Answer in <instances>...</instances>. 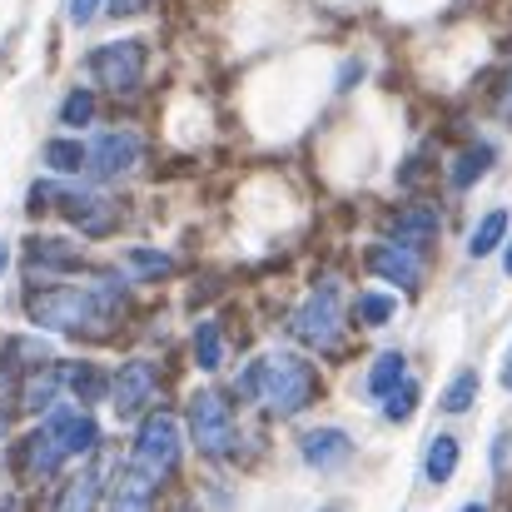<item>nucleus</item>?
Returning a JSON list of instances; mask_svg holds the SVG:
<instances>
[{"instance_id": "6ab92c4d", "label": "nucleus", "mask_w": 512, "mask_h": 512, "mask_svg": "<svg viewBox=\"0 0 512 512\" xmlns=\"http://www.w3.org/2000/svg\"><path fill=\"white\" fill-rule=\"evenodd\" d=\"M493 160H498V155H493V145H473V150H463V155H458V165H453V174H448V179H453V189H473L483 174L493 170Z\"/></svg>"}, {"instance_id": "a19ab883", "label": "nucleus", "mask_w": 512, "mask_h": 512, "mask_svg": "<svg viewBox=\"0 0 512 512\" xmlns=\"http://www.w3.org/2000/svg\"><path fill=\"white\" fill-rule=\"evenodd\" d=\"M324 512H343V508H324Z\"/></svg>"}, {"instance_id": "dca6fc26", "label": "nucleus", "mask_w": 512, "mask_h": 512, "mask_svg": "<svg viewBox=\"0 0 512 512\" xmlns=\"http://www.w3.org/2000/svg\"><path fill=\"white\" fill-rule=\"evenodd\" d=\"M403 373H408V358L398 353V348H388V353H378L373 358V368H368V398H388L398 383H403Z\"/></svg>"}, {"instance_id": "aec40b11", "label": "nucleus", "mask_w": 512, "mask_h": 512, "mask_svg": "<svg viewBox=\"0 0 512 512\" xmlns=\"http://www.w3.org/2000/svg\"><path fill=\"white\" fill-rule=\"evenodd\" d=\"M503 234H508V214H503V209L483 214V224H478L473 239H468V254H473V259H488V254L503 244Z\"/></svg>"}, {"instance_id": "9b49d317", "label": "nucleus", "mask_w": 512, "mask_h": 512, "mask_svg": "<svg viewBox=\"0 0 512 512\" xmlns=\"http://www.w3.org/2000/svg\"><path fill=\"white\" fill-rule=\"evenodd\" d=\"M368 269L398 289H418L423 284V249L413 244H373L368 249Z\"/></svg>"}, {"instance_id": "20e7f679", "label": "nucleus", "mask_w": 512, "mask_h": 512, "mask_svg": "<svg viewBox=\"0 0 512 512\" xmlns=\"http://www.w3.org/2000/svg\"><path fill=\"white\" fill-rule=\"evenodd\" d=\"M30 209L40 214V209H60L80 234H90V239H105V234H115V224H120V204H110L105 194H95V189H65V184H35L30 189Z\"/></svg>"}, {"instance_id": "473e14b6", "label": "nucleus", "mask_w": 512, "mask_h": 512, "mask_svg": "<svg viewBox=\"0 0 512 512\" xmlns=\"http://www.w3.org/2000/svg\"><path fill=\"white\" fill-rule=\"evenodd\" d=\"M145 5H150V0H110L115 15H135V10H145Z\"/></svg>"}, {"instance_id": "0eeeda50", "label": "nucleus", "mask_w": 512, "mask_h": 512, "mask_svg": "<svg viewBox=\"0 0 512 512\" xmlns=\"http://www.w3.org/2000/svg\"><path fill=\"white\" fill-rule=\"evenodd\" d=\"M90 70H95V80L110 95L140 90V80H145V40H110V45H100L90 55Z\"/></svg>"}, {"instance_id": "e433bc0d", "label": "nucleus", "mask_w": 512, "mask_h": 512, "mask_svg": "<svg viewBox=\"0 0 512 512\" xmlns=\"http://www.w3.org/2000/svg\"><path fill=\"white\" fill-rule=\"evenodd\" d=\"M463 512H488V503H468V508Z\"/></svg>"}, {"instance_id": "7ed1b4c3", "label": "nucleus", "mask_w": 512, "mask_h": 512, "mask_svg": "<svg viewBox=\"0 0 512 512\" xmlns=\"http://www.w3.org/2000/svg\"><path fill=\"white\" fill-rule=\"evenodd\" d=\"M25 314H30V324L55 329V334H95V329L110 319L90 289H70V284L35 289V294L25 299Z\"/></svg>"}, {"instance_id": "f704fd0d", "label": "nucleus", "mask_w": 512, "mask_h": 512, "mask_svg": "<svg viewBox=\"0 0 512 512\" xmlns=\"http://www.w3.org/2000/svg\"><path fill=\"white\" fill-rule=\"evenodd\" d=\"M15 508H20L15 498H0V512H15Z\"/></svg>"}, {"instance_id": "2eb2a0df", "label": "nucleus", "mask_w": 512, "mask_h": 512, "mask_svg": "<svg viewBox=\"0 0 512 512\" xmlns=\"http://www.w3.org/2000/svg\"><path fill=\"white\" fill-rule=\"evenodd\" d=\"M110 512H155V478L140 473V468H130L120 478V493H115Z\"/></svg>"}, {"instance_id": "f257e3e1", "label": "nucleus", "mask_w": 512, "mask_h": 512, "mask_svg": "<svg viewBox=\"0 0 512 512\" xmlns=\"http://www.w3.org/2000/svg\"><path fill=\"white\" fill-rule=\"evenodd\" d=\"M100 443V428H95V418L90 413H80V408H55V413H45V423L25 438V473H35V478H45V473H55L65 458H80V453H90Z\"/></svg>"}, {"instance_id": "f3484780", "label": "nucleus", "mask_w": 512, "mask_h": 512, "mask_svg": "<svg viewBox=\"0 0 512 512\" xmlns=\"http://www.w3.org/2000/svg\"><path fill=\"white\" fill-rule=\"evenodd\" d=\"M100 468H85L65 493H60V503H55V512H95V503H100Z\"/></svg>"}, {"instance_id": "393cba45", "label": "nucleus", "mask_w": 512, "mask_h": 512, "mask_svg": "<svg viewBox=\"0 0 512 512\" xmlns=\"http://www.w3.org/2000/svg\"><path fill=\"white\" fill-rule=\"evenodd\" d=\"M453 468H458V443L453 438H433V448H428V483H448L453 478Z\"/></svg>"}, {"instance_id": "9d476101", "label": "nucleus", "mask_w": 512, "mask_h": 512, "mask_svg": "<svg viewBox=\"0 0 512 512\" xmlns=\"http://www.w3.org/2000/svg\"><path fill=\"white\" fill-rule=\"evenodd\" d=\"M110 388H115V393H110V398H115V413H120V418H135V413L155 398V388H160V368H155L150 358H130V363L115 373Z\"/></svg>"}, {"instance_id": "4c0bfd02", "label": "nucleus", "mask_w": 512, "mask_h": 512, "mask_svg": "<svg viewBox=\"0 0 512 512\" xmlns=\"http://www.w3.org/2000/svg\"><path fill=\"white\" fill-rule=\"evenodd\" d=\"M503 269H508V274H512V244H508V254H503Z\"/></svg>"}, {"instance_id": "c9c22d12", "label": "nucleus", "mask_w": 512, "mask_h": 512, "mask_svg": "<svg viewBox=\"0 0 512 512\" xmlns=\"http://www.w3.org/2000/svg\"><path fill=\"white\" fill-rule=\"evenodd\" d=\"M503 388H512V358H508V368H503Z\"/></svg>"}, {"instance_id": "cd10ccee", "label": "nucleus", "mask_w": 512, "mask_h": 512, "mask_svg": "<svg viewBox=\"0 0 512 512\" xmlns=\"http://www.w3.org/2000/svg\"><path fill=\"white\" fill-rule=\"evenodd\" d=\"M413 408H418V383L403 378V383L383 398V418H388V423H403V418H413Z\"/></svg>"}, {"instance_id": "2f4dec72", "label": "nucleus", "mask_w": 512, "mask_h": 512, "mask_svg": "<svg viewBox=\"0 0 512 512\" xmlns=\"http://www.w3.org/2000/svg\"><path fill=\"white\" fill-rule=\"evenodd\" d=\"M493 473H508V438L493 443Z\"/></svg>"}, {"instance_id": "39448f33", "label": "nucleus", "mask_w": 512, "mask_h": 512, "mask_svg": "<svg viewBox=\"0 0 512 512\" xmlns=\"http://www.w3.org/2000/svg\"><path fill=\"white\" fill-rule=\"evenodd\" d=\"M189 438L204 458H229L234 453V418H229V403L224 393L214 388H199L189 398Z\"/></svg>"}, {"instance_id": "ea45409f", "label": "nucleus", "mask_w": 512, "mask_h": 512, "mask_svg": "<svg viewBox=\"0 0 512 512\" xmlns=\"http://www.w3.org/2000/svg\"><path fill=\"white\" fill-rule=\"evenodd\" d=\"M508 115H512V90H508Z\"/></svg>"}, {"instance_id": "c756f323", "label": "nucleus", "mask_w": 512, "mask_h": 512, "mask_svg": "<svg viewBox=\"0 0 512 512\" xmlns=\"http://www.w3.org/2000/svg\"><path fill=\"white\" fill-rule=\"evenodd\" d=\"M95 15H100V0H70V20L75 25H90Z\"/></svg>"}, {"instance_id": "a211bd4d", "label": "nucleus", "mask_w": 512, "mask_h": 512, "mask_svg": "<svg viewBox=\"0 0 512 512\" xmlns=\"http://www.w3.org/2000/svg\"><path fill=\"white\" fill-rule=\"evenodd\" d=\"M30 264L35 269H80V249L65 239H30Z\"/></svg>"}, {"instance_id": "6e6552de", "label": "nucleus", "mask_w": 512, "mask_h": 512, "mask_svg": "<svg viewBox=\"0 0 512 512\" xmlns=\"http://www.w3.org/2000/svg\"><path fill=\"white\" fill-rule=\"evenodd\" d=\"M174 463H179V423L170 413H155L135 438V468L150 473L155 483H165L174 473Z\"/></svg>"}, {"instance_id": "a878e982", "label": "nucleus", "mask_w": 512, "mask_h": 512, "mask_svg": "<svg viewBox=\"0 0 512 512\" xmlns=\"http://www.w3.org/2000/svg\"><path fill=\"white\" fill-rule=\"evenodd\" d=\"M90 120H95V90H70V95H65V105H60V125L85 130Z\"/></svg>"}, {"instance_id": "ddd939ff", "label": "nucleus", "mask_w": 512, "mask_h": 512, "mask_svg": "<svg viewBox=\"0 0 512 512\" xmlns=\"http://www.w3.org/2000/svg\"><path fill=\"white\" fill-rule=\"evenodd\" d=\"M438 229H443V214H438V209H428V204L398 209V214L388 219V234H393V244H413V249H423L428 239H438Z\"/></svg>"}, {"instance_id": "58836bf2", "label": "nucleus", "mask_w": 512, "mask_h": 512, "mask_svg": "<svg viewBox=\"0 0 512 512\" xmlns=\"http://www.w3.org/2000/svg\"><path fill=\"white\" fill-rule=\"evenodd\" d=\"M0 433H5V413H0Z\"/></svg>"}, {"instance_id": "bb28decb", "label": "nucleus", "mask_w": 512, "mask_h": 512, "mask_svg": "<svg viewBox=\"0 0 512 512\" xmlns=\"http://www.w3.org/2000/svg\"><path fill=\"white\" fill-rule=\"evenodd\" d=\"M473 398H478V373H473V368H463V373L448 383V393H443V413H468V408H473Z\"/></svg>"}, {"instance_id": "5701e85b", "label": "nucleus", "mask_w": 512, "mask_h": 512, "mask_svg": "<svg viewBox=\"0 0 512 512\" xmlns=\"http://www.w3.org/2000/svg\"><path fill=\"white\" fill-rule=\"evenodd\" d=\"M194 363H199L204 373H214V368L224 363V334H219L214 319H204V324L194 329Z\"/></svg>"}, {"instance_id": "f03ea898", "label": "nucleus", "mask_w": 512, "mask_h": 512, "mask_svg": "<svg viewBox=\"0 0 512 512\" xmlns=\"http://www.w3.org/2000/svg\"><path fill=\"white\" fill-rule=\"evenodd\" d=\"M314 393H319V373L299 353H269V358H259V403L274 418H294L299 408L314 403Z\"/></svg>"}, {"instance_id": "c85d7f7f", "label": "nucleus", "mask_w": 512, "mask_h": 512, "mask_svg": "<svg viewBox=\"0 0 512 512\" xmlns=\"http://www.w3.org/2000/svg\"><path fill=\"white\" fill-rule=\"evenodd\" d=\"M125 264H130L140 279H160V274H170L174 269V259L170 254H160V249H130V254H125Z\"/></svg>"}, {"instance_id": "7c9ffc66", "label": "nucleus", "mask_w": 512, "mask_h": 512, "mask_svg": "<svg viewBox=\"0 0 512 512\" xmlns=\"http://www.w3.org/2000/svg\"><path fill=\"white\" fill-rule=\"evenodd\" d=\"M353 80H363V65H358V60H348L339 70V90H353Z\"/></svg>"}, {"instance_id": "b1692460", "label": "nucleus", "mask_w": 512, "mask_h": 512, "mask_svg": "<svg viewBox=\"0 0 512 512\" xmlns=\"http://www.w3.org/2000/svg\"><path fill=\"white\" fill-rule=\"evenodd\" d=\"M393 314H398V299L393 294H358V304H353V319L363 329H383Z\"/></svg>"}, {"instance_id": "4468645a", "label": "nucleus", "mask_w": 512, "mask_h": 512, "mask_svg": "<svg viewBox=\"0 0 512 512\" xmlns=\"http://www.w3.org/2000/svg\"><path fill=\"white\" fill-rule=\"evenodd\" d=\"M60 383H65L80 403H100V398L110 393V383H115V378H105L95 363H60Z\"/></svg>"}, {"instance_id": "423d86ee", "label": "nucleus", "mask_w": 512, "mask_h": 512, "mask_svg": "<svg viewBox=\"0 0 512 512\" xmlns=\"http://www.w3.org/2000/svg\"><path fill=\"white\" fill-rule=\"evenodd\" d=\"M294 339L309 343V348H319V353H334L343 343V309H339V289L334 284H324V289H314L309 299H304V309H294Z\"/></svg>"}, {"instance_id": "1a4fd4ad", "label": "nucleus", "mask_w": 512, "mask_h": 512, "mask_svg": "<svg viewBox=\"0 0 512 512\" xmlns=\"http://www.w3.org/2000/svg\"><path fill=\"white\" fill-rule=\"evenodd\" d=\"M140 135L135 130H105L95 145H90V160H85V170L95 174V179H120V174H130L140 165Z\"/></svg>"}, {"instance_id": "72a5a7b5", "label": "nucleus", "mask_w": 512, "mask_h": 512, "mask_svg": "<svg viewBox=\"0 0 512 512\" xmlns=\"http://www.w3.org/2000/svg\"><path fill=\"white\" fill-rule=\"evenodd\" d=\"M5 264H10V249H5V239H0V274H5Z\"/></svg>"}, {"instance_id": "4be33fe9", "label": "nucleus", "mask_w": 512, "mask_h": 512, "mask_svg": "<svg viewBox=\"0 0 512 512\" xmlns=\"http://www.w3.org/2000/svg\"><path fill=\"white\" fill-rule=\"evenodd\" d=\"M85 160H90V145H80V140H50L45 145V165L55 174H80Z\"/></svg>"}, {"instance_id": "412c9836", "label": "nucleus", "mask_w": 512, "mask_h": 512, "mask_svg": "<svg viewBox=\"0 0 512 512\" xmlns=\"http://www.w3.org/2000/svg\"><path fill=\"white\" fill-rule=\"evenodd\" d=\"M65 383H60V368H40V373H30V383H25V393H20V403L30 408V413H40V408H50L55 403V393H60Z\"/></svg>"}, {"instance_id": "f8f14e48", "label": "nucleus", "mask_w": 512, "mask_h": 512, "mask_svg": "<svg viewBox=\"0 0 512 512\" xmlns=\"http://www.w3.org/2000/svg\"><path fill=\"white\" fill-rule=\"evenodd\" d=\"M299 453H304V463H309V468L334 473V468H343V463L353 458V438H348L343 428H314V433H304Z\"/></svg>"}]
</instances>
